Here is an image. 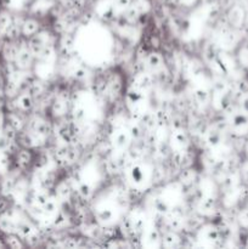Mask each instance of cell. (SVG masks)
I'll return each instance as SVG.
<instances>
[{
	"label": "cell",
	"instance_id": "9a60e30c",
	"mask_svg": "<svg viewBox=\"0 0 248 249\" xmlns=\"http://www.w3.org/2000/svg\"><path fill=\"white\" fill-rule=\"evenodd\" d=\"M112 216V213L109 211H101L100 213H97V219L100 221H107L109 220Z\"/></svg>",
	"mask_w": 248,
	"mask_h": 249
},
{
	"label": "cell",
	"instance_id": "2e32d148",
	"mask_svg": "<svg viewBox=\"0 0 248 249\" xmlns=\"http://www.w3.org/2000/svg\"><path fill=\"white\" fill-rule=\"evenodd\" d=\"M131 175H133V179L136 182H139L141 180V178H142V172H141V169L139 167H134L133 170H131Z\"/></svg>",
	"mask_w": 248,
	"mask_h": 249
},
{
	"label": "cell",
	"instance_id": "5b68a950",
	"mask_svg": "<svg viewBox=\"0 0 248 249\" xmlns=\"http://www.w3.org/2000/svg\"><path fill=\"white\" fill-rule=\"evenodd\" d=\"M139 18V12L138 10L135 9V7H131V9H129L128 11H126L125 16H124V19H125L126 23H135L136 19Z\"/></svg>",
	"mask_w": 248,
	"mask_h": 249
},
{
	"label": "cell",
	"instance_id": "7a4b0ae2",
	"mask_svg": "<svg viewBox=\"0 0 248 249\" xmlns=\"http://www.w3.org/2000/svg\"><path fill=\"white\" fill-rule=\"evenodd\" d=\"M34 106V97L32 96L29 92H24V94L19 95L17 99L16 107L22 112H29Z\"/></svg>",
	"mask_w": 248,
	"mask_h": 249
},
{
	"label": "cell",
	"instance_id": "8992f818",
	"mask_svg": "<svg viewBox=\"0 0 248 249\" xmlns=\"http://www.w3.org/2000/svg\"><path fill=\"white\" fill-rule=\"evenodd\" d=\"M195 100H196L198 104H206L207 100H208L209 94L207 92V90L204 89H197L194 94Z\"/></svg>",
	"mask_w": 248,
	"mask_h": 249
},
{
	"label": "cell",
	"instance_id": "9c48e42d",
	"mask_svg": "<svg viewBox=\"0 0 248 249\" xmlns=\"http://www.w3.org/2000/svg\"><path fill=\"white\" fill-rule=\"evenodd\" d=\"M142 128H141V125H134L131 126L130 129V135L131 138L134 139V140H138V139H140L141 136H142Z\"/></svg>",
	"mask_w": 248,
	"mask_h": 249
},
{
	"label": "cell",
	"instance_id": "6da1fadb",
	"mask_svg": "<svg viewBox=\"0 0 248 249\" xmlns=\"http://www.w3.org/2000/svg\"><path fill=\"white\" fill-rule=\"evenodd\" d=\"M39 31H40V23L35 18H27L21 24V36L26 38L27 40L31 36H35Z\"/></svg>",
	"mask_w": 248,
	"mask_h": 249
},
{
	"label": "cell",
	"instance_id": "e0dca14e",
	"mask_svg": "<svg viewBox=\"0 0 248 249\" xmlns=\"http://www.w3.org/2000/svg\"><path fill=\"white\" fill-rule=\"evenodd\" d=\"M85 75H87V73H85V70H83V68H79V70H77L74 72V78L77 80L84 79Z\"/></svg>",
	"mask_w": 248,
	"mask_h": 249
},
{
	"label": "cell",
	"instance_id": "ba28073f",
	"mask_svg": "<svg viewBox=\"0 0 248 249\" xmlns=\"http://www.w3.org/2000/svg\"><path fill=\"white\" fill-rule=\"evenodd\" d=\"M43 211L45 212V213L48 214H51V213H55L56 211H57V207H56V203L53 201H51V199H49L48 202H46L45 204H44L43 207Z\"/></svg>",
	"mask_w": 248,
	"mask_h": 249
},
{
	"label": "cell",
	"instance_id": "30bf717a",
	"mask_svg": "<svg viewBox=\"0 0 248 249\" xmlns=\"http://www.w3.org/2000/svg\"><path fill=\"white\" fill-rule=\"evenodd\" d=\"M79 195L82 196L83 199L89 198L90 195H91V190H90V187L88 186V185L83 184V185H80V187H79Z\"/></svg>",
	"mask_w": 248,
	"mask_h": 249
},
{
	"label": "cell",
	"instance_id": "4fadbf2b",
	"mask_svg": "<svg viewBox=\"0 0 248 249\" xmlns=\"http://www.w3.org/2000/svg\"><path fill=\"white\" fill-rule=\"evenodd\" d=\"M84 117H85V114H84V109H83V108H77L74 111V114H73L74 122H77V123H80V122H83Z\"/></svg>",
	"mask_w": 248,
	"mask_h": 249
},
{
	"label": "cell",
	"instance_id": "3957f363",
	"mask_svg": "<svg viewBox=\"0 0 248 249\" xmlns=\"http://www.w3.org/2000/svg\"><path fill=\"white\" fill-rule=\"evenodd\" d=\"M162 61H163L162 56H160L158 53H156V51L155 53H148L147 58H146V62H147V65L150 66L151 68H153V70L160 67V66H162Z\"/></svg>",
	"mask_w": 248,
	"mask_h": 249
},
{
	"label": "cell",
	"instance_id": "7c38bea8",
	"mask_svg": "<svg viewBox=\"0 0 248 249\" xmlns=\"http://www.w3.org/2000/svg\"><path fill=\"white\" fill-rule=\"evenodd\" d=\"M155 208L156 211L159 212V213H167L168 212V206L164 203V202L160 201V199H157V201H156Z\"/></svg>",
	"mask_w": 248,
	"mask_h": 249
},
{
	"label": "cell",
	"instance_id": "52a82bcc",
	"mask_svg": "<svg viewBox=\"0 0 248 249\" xmlns=\"http://www.w3.org/2000/svg\"><path fill=\"white\" fill-rule=\"evenodd\" d=\"M66 221H67V218H66L65 214H63L62 212H58L55 220L53 221V225L55 226V228H62V226H65Z\"/></svg>",
	"mask_w": 248,
	"mask_h": 249
},
{
	"label": "cell",
	"instance_id": "277c9868",
	"mask_svg": "<svg viewBox=\"0 0 248 249\" xmlns=\"http://www.w3.org/2000/svg\"><path fill=\"white\" fill-rule=\"evenodd\" d=\"M195 180V170L192 169H185L184 172L180 174V182L184 185H191L192 181Z\"/></svg>",
	"mask_w": 248,
	"mask_h": 249
},
{
	"label": "cell",
	"instance_id": "5bb4252c",
	"mask_svg": "<svg viewBox=\"0 0 248 249\" xmlns=\"http://www.w3.org/2000/svg\"><path fill=\"white\" fill-rule=\"evenodd\" d=\"M128 141H129L128 135H125V134H119L118 138H117L116 143L118 147H123V146L126 145V142H128Z\"/></svg>",
	"mask_w": 248,
	"mask_h": 249
},
{
	"label": "cell",
	"instance_id": "8fae6325",
	"mask_svg": "<svg viewBox=\"0 0 248 249\" xmlns=\"http://www.w3.org/2000/svg\"><path fill=\"white\" fill-rule=\"evenodd\" d=\"M126 97H128V100H130L131 104H136L141 99V94L139 91H136V90H131V91H129L126 94Z\"/></svg>",
	"mask_w": 248,
	"mask_h": 249
}]
</instances>
